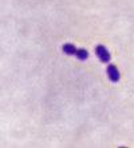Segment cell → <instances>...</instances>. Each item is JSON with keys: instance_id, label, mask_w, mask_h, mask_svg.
Here are the masks:
<instances>
[{"instance_id": "6da1fadb", "label": "cell", "mask_w": 134, "mask_h": 148, "mask_svg": "<svg viewBox=\"0 0 134 148\" xmlns=\"http://www.w3.org/2000/svg\"><path fill=\"white\" fill-rule=\"evenodd\" d=\"M95 54H97V57L99 58L101 62L107 63V62H110L111 61L110 53H109V50H107L103 45H98V46L95 47Z\"/></svg>"}, {"instance_id": "7a4b0ae2", "label": "cell", "mask_w": 134, "mask_h": 148, "mask_svg": "<svg viewBox=\"0 0 134 148\" xmlns=\"http://www.w3.org/2000/svg\"><path fill=\"white\" fill-rule=\"evenodd\" d=\"M106 73L111 82H118L119 78H121V73H119L118 67L115 66V65H109L106 69Z\"/></svg>"}, {"instance_id": "3957f363", "label": "cell", "mask_w": 134, "mask_h": 148, "mask_svg": "<svg viewBox=\"0 0 134 148\" xmlns=\"http://www.w3.org/2000/svg\"><path fill=\"white\" fill-rule=\"evenodd\" d=\"M62 51L67 55H75L77 54V51H78V49L74 46V45H71V43H66V45L62 46Z\"/></svg>"}, {"instance_id": "277c9868", "label": "cell", "mask_w": 134, "mask_h": 148, "mask_svg": "<svg viewBox=\"0 0 134 148\" xmlns=\"http://www.w3.org/2000/svg\"><path fill=\"white\" fill-rule=\"evenodd\" d=\"M75 55H77V58L79 59V61H86V59L88 58V51L86 50V49H78Z\"/></svg>"}]
</instances>
